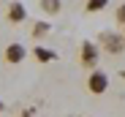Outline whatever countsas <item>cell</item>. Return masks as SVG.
<instances>
[{"label": "cell", "instance_id": "cell-1", "mask_svg": "<svg viewBox=\"0 0 125 117\" xmlns=\"http://www.w3.org/2000/svg\"><path fill=\"white\" fill-rule=\"evenodd\" d=\"M87 90L93 93V95H103L109 90V76L103 74V71H90V76H87Z\"/></svg>", "mask_w": 125, "mask_h": 117}, {"label": "cell", "instance_id": "cell-2", "mask_svg": "<svg viewBox=\"0 0 125 117\" xmlns=\"http://www.w3.org/2000/svg\"><path fill=\"white\" fill-rule=\"evenodd\" d=\"M98 57H101V46H98V44H93V41H84V44H82V49H79L82 65H87V68L98 65Z\"/></svg>", "mask_w": 125, "mask_h": 117}, {"label": "cell", "instance_id": "cell-3", "mask_svg": "<svg viewBox=\"0 0 125 117\" xmlns=\"http://www.w3.org/2000/svg\"><path fill=\"white\" fill-rule=\"evenodd\" d=\"M101 44H103V49H106L109 54H122L125 52V38L117 35V33H103L101 35Z\"/></svg>", "mask_w": 125, "mask_h": 117}, {"label": "cell", "instance_id": "cell-4", "mask_svg": "<svg viewBox=\"0 0 125 117\" xmlns=\"http://www.w3.org/2000/svg\"><path fill=\"white\" fill-rule=\"evenodd\" d=\"M25 57H27L25 44H8L6 52H3V60H6L8 65H19V63H25Z\"/></svg>", "mask_w": 125, "mask_h": 117}, {"label": "cell", "instance_id": "cell-5", "mask_svg": "<svg viewBox=\"0 0 125 117\" xmlns=\"http://www.w3.org/2000/svg\"><path fill=\"white\" fill-rule=\"evenodd\" d=\"M6 19H8L11 25H19V22H25V19H27V8H25V3H19V0H14V3H8Z\"/></svg>", "mask_w": 125, "mask_h": 117}, {"label": "cell", "instance_id": "cell-6", "mask_svg": "<svg viewBox=\"0 0 125 117\" xmlns=\"http://www.w3.org/2000/svg\"><path fill=\"white\" fill-rule=\"evenodd\" d=\"M35 60L38 63H52V60H57V54L52 52V49H46V46H35Z\"/></svg>", "mask_w": 125, "mask_h": 117}, {"label": "cell", "instance_id": "cell-7", "mask_svg": "<svg viewBox=\"0 0 125 117\" xmlns=\"http://www.w3.org/2000/svg\"><path fill=\"white\" fill-rule=\"evenodd\" d=\"M60 8H62V3H60V0H41V11H46L49 16L60 14Z\"/></svg>", "mask_w": 125, "mask_h": 117}, {"label": "cell", "instance_id": "cell-8", "mask_svg": "<svg viewBox=\"0 0 125 117\" xmlns=\"http://www.w3.org/2000/svg\"><path fill=\"white\" fill-rule=\"evenodd\" d=\"M49 30H52V22H35L33 25V38H44Z\"/></svg>", "mask_w": 125, "mask_h": 117}, {"label": "cell", "instance_id": "cell-9", "mask_svg": "<svg viewBox=\"0 0 125 117\" xmlns=\"http://www.w3.org/2000/svg\"><path fill=\"white\" fill-rule=\"evenodd\" d=\"M109 6V0H87V14H95V11H103V8H106Z\"/></svg>", "mask_w": 125, "mask_h": 117}, {"label": "cell", "instance_id": "cell-10", "mask_svg": "<svg viewBox=\"0 0 125 117\" xmlns=\"http://www.w3.org/2000/svg\"><path fill=\"white\" fill-rule=\"evenodd\" d=\"M114 22L125 27V3H120V6H117V11H114Z\"/></svg>", "mask_w": 125, "mask_h": 117}, {"label": "cell", "instance_id": "cell-11", "mask_svg": "<svg viewBox=\"0 0 125 117\" xmlns=\"http://www.w3.org/2000/svg\"><path fill=\"white\" fill-rule=\"evenodd\" d=\"M19 117H35V114L33 112H25V114H19Z\"/></svg>", "mask_w": 125, "mask_h": 117}, {"label": "cell", "instance_id": "cell-12", "mask_svg": "<svg viewBox=\"0 0 125 117\" xmlns=\"http://www.w3.org/2000/svg\"><path fill=\"white\" fill-rule=\"evenodd\" d=\"M3 109H6V104H3V101H0V112H3Z\"/></svg>", "mask_w": 125, "mask_h": 117}, {"label": "cell", "instance_id": "cell-13", "mask_svg": "<svg viewBox=\"0 0 125 117\" xmlns=\"http://www.w3.org/2000/svg\"><path fill=\"white\" fill-rule=\"evenodd\" d=\"M120 76H122V79H125V68H122V71H120Z\"/></svg>", "mask_w": 125, "mask_h": 117}, {"label": "cell", "instance_id": "cell-14", "mask_svg": "<svg viewBox=\"0 0 125 117\" xmlns=\"http://www.w3.org/2000/svg\"><path fill=\"white\" fill-rule=\"evenodd\" d=\"M122 38H125V35H122Z\"/></svg>", "mask_w": 125, "mask_h": 117}]
</instances>
